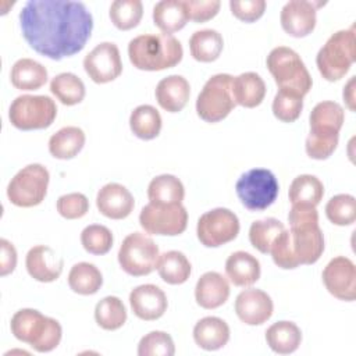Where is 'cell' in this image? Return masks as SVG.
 <instances>
[{
	"label": "cell",
	"instance_id": "obj_1",
	"mask_svg": "<svg viewBox=\"0 0 356 356\" xmlns=\"http://www.w3.org/2000/svg\"><path fill=\"white\" fill-rule=\"evenodd\" d=\"M19 26L36 53L58 61L85 47L93 17L82 1L29 0L19 13Z\"/></svg>",
	"mask_w": 356,
	"mask_h": 356
},
{
	"label": "cell",
	"instance_id": "obj_2",
	"mask_svg": "<svg viewBox=\"0 0 356 356\" xmlns=\"http://www.w3.org/2000/svg\"><path fill=\"white\" fill-rule=\"evenodd\" d=\"M128 56L138 70L161 71L175 67L182 60L184 49L172 35L145 33L129 42Z\"/></svg>",
	"mask_w": 356,
	"mask_h": 356
},
{
	"label": "cell",
	"instance_id": "obj_3",
	"mask_svg": "<svg viewBox=\"0 0 356 356\" xmlns=\"http://www.w3.org/2000/svg\"><path fill=\"white\" fill-rule=\"evenodd\" d=\"M11 334L28 343L39 353L56 349L63 337V328L56 318L47 317L35 309H21L14 313L10 323Z\"/></svg>",
	"mask_w": 356,
	"mask_h": 356
},
{
	"label": "cell",
	"instance_id": "obj_4",
	"mask_svg": "<svg viewBox=\"0 0 356 356\" xmlns=\"http://www.w3.org/2000/svg\"><path fill=\"white\" fill-rule=\"evenodd\" d=\"M266 64L280 90L292 92L303 97L312 89V76L293 49L286 46L274 47L268 53Z\"/></svg>",
	"mask_w": 356,
	"mask_h": 356
},
{
	"label": "cell",
	"instance_id": "obj_5",
	"mask_svg": "<svg viewBox=\"0 0 356 356\" xmlns=\"http://www.w3.org/2000/svg\"><path fill=\"white\" fill-rule=\"evenodd\" d=\"M356 58L355 29H342L332 33L318 50L316 64L324 79L334 82L346 75Z\"/></svg>",
	"mask_w": 356,
	"mask_h": 356
},
{
	"label": "cell",
	"instance_id": "obj_6",
	"mask_svg": "<svg viewBox=\"0 0 356 356\" xmlns=\"http://www.w3.org/2000/svg\"><path fill=\"white\" fill-rule=\"evenodd\" d=\"M57 115V107L51 97L44 95H21L8 108L13 127L21 131L49 128Z\"/></svg>",
	"mask_w": 356,
	"mask_h": 356
},
{
	"label": "cell",
	"instance_id": "obj_7",
	"mask_svg": "<svg viewBox=\"0 0 356 356\" xmlns=\"http://www.w3.org/2000/svg\"><path fill=\"white\" fill-rule=\"evenodd\" d=\"M235 191L241 203L248 210L261 211L275 202L280 185L270 170L252 168L238 178Z\"/></svg>",
	"mask_w": 356,
	"mask_h": 356
},
{
	"label": "cell",
	"instance_id": "obj_8",
	"mask_svg": "<svg viewBox=\"0 0 356 356\" xmlns=\"http://www.w3.org/2000/svg\"><path fill=\"white\" fill-rule=\"evenodd\" d=\"M50 174L42 164H28L8 182L7 197L18 207H33L43 202L47 193Z\"/></svg>",
	"mask_w": 356,
	"mask_h": 356
},
{
	"label": "cell",
	"instance_id": "obj_9",
	"mask_svg": "<svg viewBox=\"0 0 356 356\" xmlns=\"http://www.w3.org/2000/svg\"><path fill=\"white\" fill-rule=\"evenodd\" d=\"M159 257V246L150 236L142 232L127 235L118 250L121 268L132 277L149 275L157 267Z\"/></svg>",
	"mask_w": 356,
	"mask_h": 356
},
{
	"label": "cell",
	"instance_id": "obj_10",
	"mask_svg": "<svg viewBox=\"0 0 356 356\" xmlns=\"http://www.w3.org/2000/svg\"><path fill=\"white\" fill-rule=\"evenodd\" d=\"M232 75L216 74L207 79L196 99V113L206 122L224 120L236 106L231 93Z\"/></svg>",
	"mask_w": 356,
	"mask_h": 356
},
{
	"label": "cell",
	"instance_id": "obj_11",
	"mask_svg": "<svg viewBox=\"0 0 356 356\" xmlns=\"http://www.w3.org/2000/svg\"><path fill=\"white\" fill-rule=\"evenodd\" d=\"M239 220L234 211L217 207L200 216L196 234L200 243L206 248H218L234 241L239 234Z\"/></svg>",
	"mask_w": 356,
	"mask_h": 356
},
{
	"label": "cell",
	"instance_id": "obj_12",
	"mask_svg": "<svg viewBox=\"0 0 356 356\" xmlns=\"http://www.w3.org/2000/svg\"><path fill=\"white\" fill-rule=\"evenodd\" d=\"M140 227L152 235L175 236L182 234L188 225V211L178 204L147 203L139 214Z\"/></svg>",
	"mask_w": 356,
	"mask_h": 356
},
{
	"label": "cell",
	"instance_id": "obj_13",
	"mask_svg": "<svg viewBox=\"0 0 356 356\" xmlns=\"http://www.w3.org/2000/svg\"><path fill=\"white\" fill-rule=\"evenodd\" d=\"M83 68L96 83H107L122 72V61L115 43L102 42L95 46L83 58Z\"/></svg>",
	"mask_w": 356,
	"mask_h": 356
},
{
	"label": "cell",
	"instance_id": "obj_14",
	"mask_svg": "<svg viewBox=\"0 0 356 356\" xmlns=\"http://www.w3.org/2000/svg\"><path fill=\"white\" fill-rule=\"evenodd\" d=\"M323 282L327 291L337 299L353 302L356 298V267L345 257L337 256L323 270Z\"/></svg>",
	"mask_w": 356,
	"mask_h": 356
},
{
	"label": "cell",
	"instance_id": "obj_15",
	"mask_svg": "<svg viewBox=\"0 0 356 356\" xmlns=\"http://www.w3.org/2000/svg\"><path fill=\"white\" fill-rule=\"evenodd\" d=\"M289 241L292 252L300 264L316 263L324 252V235L318 222H305L291 225Z\"/></svg>",
	"mask_w": 356,
	"mask_h": 356
},
{
	"label": "cell",
	"instance_id": "obj_16",
	"mask_svg": "<svg viewBox=\"0 0 356 356\" xmlns=\"http://www.w3.org/2000/svg\"><path fill=\"white\" fill-rule=\"evenodd\" d=\"M321 3L306 0L288 1L280 15L282 29L293 38H305L313 32L316 26V11Z\"/></svg>",
	"mask_w": 356,
	"mask_h": 356
},
{
	"label": "cell",
	"instance_id": "obj_17",
	"mask_svg": "<svg viewBox=\"0 0 356 356\" xmlns=\"http://www.w3.org/2000/svg\"><path fill=\"white\" fill-rule=\"evenodd\" d=\"M274 305L268 293L261 289L249 288L235 299V313L248 325H260L273 316Z\"/></svg>",
	"mask_w": 356,
	"mask_h": 356
},
{
	"label": "cell",
	"instance_id": "obj_18",
	"mask_svg": "<svg viewBox=\"0 0 356 356\" xmlns=\"http://www.w3.org/2000/svg\"><path fill=\"white\" fill-rule=\"evenodd\" d=\"M129 305L138 318L153 321L165 313L168 300L161 288L153 284H143L131 291Z\"/></svg>",
	"mask_w": 356,
	"mask_h": 356
},
{
	"label": "cell",
	"instance_id": "obj_19",
	"mask_svg": "<svg viewBox=\"0 0 356 356\" xmlns=\"http://www.w3.org/2000/svg\"><path fill=\"white\" fill-rule=\"evenodd\" d=\"M28 274L39 282L56 281L64 267V260L46 245H38L29 249L25 257Z\"/></svg>",
	"mask_w": 356,
	"mask_h": 356
},
{
	"label": "cell",
	"instance_id": "obj_20",
	"mask_svg": "<svg viewBox=\"0 0 356 356\" xmlns=\"http://www.w3.org/2000/svg\"><path fill=\"white\" fill-rule=\"evenodd\" d=\"M99 211L111 220L127 218L135 206L132 193L121 184L110 182L102 186L96 196Z\"/></svg>",
	"mask_w": 356,
	"mask_h": 356
},
{
	"label": "cell",
	"instance_id": "obj_21",
	"mask_svg": "<svg viewBox=\"0 0 356 356\" xmlns=\"http://www.w3.org/2000/svg\"><path fill=\"white\" fill-rule=\"evenodd\" d=\"M229 298L228 280L217 271H207L196 282V303L207 310L222 306Z\"/></svg>",
	"mask_w": 356,
	"mask_h": 356
},
{
	"label": "cell",
	"instance_id": "obj_22",
	"mask_svg": "<svg viewBox=\"0 0 356 356\" xmlns=\"http://www.w3.org/2000/svg\"><path fill=\"white\" fill-rule=\"evenodd\" d=\"M154 95L163 110L168 113H178L189 100L191 86L182 75H170L157 83Z\"/></svg>",
	"mask_w": 356,
	"mask_h": 356
},
{
	"label": "cell",
	"instance_id": "obj_23",
	"mask_svg": "<svg viewBox=\"0 0 356 356\" xmlns=\"http://www.w3.org/2000/svg\"><path fill=\"white\" fill-rule=\"evenodd\" d=\"M193 339L204 350H218L229 341V327L220 317H203L193 327Z\"/></svg>",
	"mask_w": 356,
	"mask_h": 356
},
{
	"label": "cell",
	"instance_id": "obj_24",
	"mask_svg": "<svg viewBox=\"0 0 356 356\" xmlns=\"http://www.w3.org/2000/svg\"><path fill=\"white\" fill-rule=\"evenodd\" d=\"M231 93L235 104L246 108L257 107L266 96V83L256 72H243L232 76Z\"/></svg>",
	"mask_w": 356,
	"mask_h": 356
},
{
	"label": "cell",
	"instance_id": "obj_25",
	"mask_svg": "<svg viewBox=\"0 0 356 356\" xmlns=\"http://www.w3.org/2000/svg\"><path fill=\"white\" fill-rule=\"evenodd\" d=\"M225 274L235 286H250L260 278V263L253 254L238 250L228 256Z\"/></svg>",
	"mask_w": 356,
	"mask_h": 356
},
{
	"label": "cell",
	"instance_id": "obj_26",
	"mask_svg": "<svg viewBox=\"0 0 356 356\" xmlns=\"http://www.w3.org/2000/svg\"><path fill=\"white\" fill-rule=\"evenodd\" d=\"M189 21L184 0H161L153 7L154 25L167 35L182 29Z\"/></svg>",
	"mask_w": 356,
	"mask_h": 356
},
{
	"label": "cell",
	"instance_id": "obj_27",
	"mask_svg": "<svg viewBox=\"0 0 356 356\" xmlns=\"http://www.w3.org/2000/svg\"><path fill=\"white\" fill-rule=\"evenodd\" d=\"M266 341L270 349L278 355L293 353L300 342V328L292 321H277L266 330Z\"/></svg>",
	"mask_w": 356,
	"mask_h": 356
},
{
	"label": "cell",
	"instance_id": "obj_28",
	"mask_svg": "<svg viewBox=\"0 0 356 356\" xmlns=\"http://www.w3.org/2000/svg\"><path fill=\"white\" fill-rule=\"evenodd\" d=\"M10 79L19 90H36L47 82V70L32 58H19L11 67Z\"/></svg>",
	"mask_w": 356,
	"mask_h": 356
},
{
	"label": "cell",
	"instance_id": "obj_29",
	"mask_svg": "<svg viewBox=\"0 0 356 356\" xmlns=\"http://www.w3.org/2000/svg\"><path fill=\"white\" fill-rule=\"evenodd\" d=\"M85 132L78 127H64L49 139V152L54 159H74L85 146Z\"/></svg>",
	"mask_w": 356,
	"mask_h": 356
},
{
	"label": "cell",
	"instance_id": "obj_30",
	"mask_svg": "<svg viewBox=\"0 0 356 356\" xmlns=\"http://www.w3.org/2000/svg\"><path fill=\"white\" fill-rule=\"evenodd\" d=\"M185 188L182 182L171 174L154 177L147 186V197L154 204H178L182 203Z\"/></svg>",
	"mask_w": 356,
	"mask_h": 356
},
{
	"label": "cell",
	"instance_id": "obj_31",
	"mask_svg": "<svg viewBox=\"0 0 356 356\" xmlns=\"http://www.w3.org/2000/svg\"><path fill=\"white\" fill-rule=\"evenodd\" d=\"M222 36L216 29L196 31L189 39L191 54L200 63H211L217 60L222 51Z\"/></svg>",
	"mask_w": 356,
	"mask_h": 356
},
{
	"label": "cell",
	"instance_id": "obj_32",
	"mask_svg": "<svg viewBox=\"0 0 356 356\" xmlns=\"http://www.w3.org/2000/svg\"><path fill=\"white\" fill-rule=\"evenodd\" d=\"M156 268L160 278L171 285L186 282L192 270L188 257L179 250H168L160 254Z\"/></svg>",
	"mask_w": 356,
	"mask_h": 356
},
{
	"label": "cell",
	"instance_id": "obj_33",
	"mask_svg": "<svg viewBox=\"0 0 356 356\" xmlns=\"http://www.w3.org/2000/svg\"><path fill=\"white\" fill-rule=\"evenodd\" d=\"M345 120V113L341 104L331 100H324L317 103L309 117L310 131L321 132H337L342 128Z\"/></svg>",
	"mask_w": 356,
	"mask_h": 356
},
{
	"label": "cell",
	"instance_id": "obj_34",
	"mask_svg": "<svg viewBox=\"0 0 356 356\" xmlns=\"http://www.w3.org/2000/svg\"><path fill=\"white\" fill-rule=\"evenodd\" d=\"M161 115L150 104H140L129 115V127L132 134L143 140L159 136L161 131Z\"/></svg>",
	"mask_w": 356,
	"mask_h": 356
},
{
	"label": "cell",
	"instance_id": "obj_35",
	"mask_svg": "<svg viewBox=\"0 0 356 356\" xmlns=\"http://www.w3.org/2000/svg\"><path fill=\"white\" fill-rule=\"evenodd\" d=\"M288 196L292 204L317 206L324 196V185L316 175L302 174L291 182Z\"/></svg>",
	"mask_w": 356,
	"mask_h": 356
},
{
	"label": "cell",
	"instance_id": "obj_36",
	"mask_svg": "<svg viewBox=\"0 0 356 356\" xmlns=\"http://www.w3.org/2000/svg\"><path fill=\"white\" fill-rule=\"evenodd\" d=\"M70 288L79 295H93L103 285V275L100 270L88 261L76 263L68 273Z\"/></svg>",
	"mask_w": 356,
	"mask_h": 356
},
{
	"label": "cell",
	"instance_id": "obj_37",
	"mask_svg": "<svg viewBox=\"0 0 356 356\" xmlns=\"http://www.w3.org/2000/svg\"><path fill=\"white\" fill-rule=\"evenodd\" d=\"M50 92L65 106H75L85 97L83 81L72 72H61L50 82Z\"/></svg>",
	"mask_w": 356,
	"mask_h": 356
},
{
	"label": "cell",
	"instance_id": "obj_38",
	"mask_svg": "<svg viewBox=\"0 0 356 356\" xmlns=\"http://www.w3.org/2000/svg\"><path fill=\"white\" fill-rule=\"evenodd\" d=\"M95 320L106 331H115L127 321V309L117 296H106L95 307Z\"/></svg>",
	"mask_w": 356,
	"mask_h": 356
},
{
	"label": "cell",
	"instance_id": "obj_39",
	"mask_svg": "<svg viewBox=\"0 0 356 356\" xmlns=\"http://www.w3.org/2000/svg\"><path fill=\"white\" fill-rule=\"evenodd\" d=\"M284 224L273 217L253 221L249 228V241L260 253H270V248L277 235L284 231Z\"/></svg>",
	"mask_w": 356,
	"mask_h": 356
},
{
	"label": "cell",
	"instance_id": "obj_40",
	"mask_svg": "<svg viewBox=\"0 0 356 356\" xmlns=\"http://www.w3.org/2000/svg\"><path fill=\"white\" fill-rule=\"evenodd\" d=\"M108 14L115 28L129 31L140 22L143 6L139 0H115L111 3Z\"/></svg>",
	"mask_w": 356,
	"mask_h": 356
},
{
	"label": "cell",
	"instance_id": "obj_41",
	"mask_svg": "<svg viewBox=\"0 0 356 356\" xmlns=\"http://www.w3.org/2000/svg\"><path fill=\"white\" fill-rule=\"evenodd\" d=\"M325 216L335 225H352L356 220V199L348 193L332 196L325 204Z\"/></svg>",
	"mask_w": 356,
	"mask_h": 356
},
{
	"label": "cell",
	"instance_id": "obj_42",
	"mask_svg": "<svg viewBox=\"0 0 356 356\" xmlns=\"http://www.w3.org/2000/svg\"><path fill=\"white\" fill-rule=\"evenodd\" d=\"M113 241L111 231L100 224H90L81 232V243L90 254L102 256L108 253L113 248Z\"/></svg>",
	"mask_w": 356,
	"mask_h": 356
},
{
	"label": "cell",
	"instance_id": "obj_43",
	"mask_svg": "<svg viewBox=\"0 0 356 356\" xmlns=\"http://www.w3.org/2000/svg\"><path fill=\"white\" fill-rule=\"evenodd\" d=\"M338 139H339V135L337 132L310 131L305 143L306 153L310 159L325 160L337 149Z\"/></svg>",
	"mask_w": 356,
	"mask_h": 356
},
{
	"label": "cell",
	"instance_id": "obj_44",
	"mask_svg": "<svg viewBox=\"0 0 356 356\" xmlns=\"http://www.w3.org/2000/svg\"><path fill=\"white\" fill-rule=\"evenodd\" d=\"M303 110V97L286 92L278 90L273 100V114L282 122H293L299 118Z\"/></svg>",
	"mask_w": 356,
	"mask_h": 356
},
{
	"label": "cell",
	"instance_id": "obj_45",
	"mask_svg": "<svg viewBox=\"0 0 356 356\" xmlns=\"http://www.w3.org/2000/svg\"><path fill=\"white\" fill-rule=\"evenodd\" d=\"M174 353V341L164 331H152L142 337L138 343L139 356H172Z\"/></svg>",
	"mask_w": 356,
	"mask_h": 356
},
{
	"label": "cell",
	"instance_id": "obj_46",
	"mask_svg": "<svg viewBox=\"0 0 356 356\" xmlns=\"http://www.w3.org/2000/svg\"><path fill=\"white\" fill-rule=\"evenodd\" d=\"M270 254L273 257V261L284 270H292L299 266V263L292 252L288 229H284L277 235V238L274 239V242L270 248Z\"/></svg>",
	"mask_w": 356,
	"mask_h": 356
},
{
	"label": "cell",
	"instance_id": "obj_47",
	"mask_svg": "<svg viewBox=\"0 0 356 356\" xmlns=\"http://www.w3.org/2000/svg\"><path fill=\"white\" fill-rule=\"evenodd\" d=\"M56 207L61 217L67 220H76L89 211V200L83 193L72 192L60 196Z\"/></svg>",
	"mask_w": 356,
	"mask_h": 356
},
{
	"label": "cell",
	"instance_id": "obj_48",
	"mask_svg": "<svg viewBox=\"0 0 356 356\" xmlns=\"http://www.w3.org/2000/svg\"><path fill=\"white\" fill-rule=\"evenodd\" d=\"M231 13L243 22H254L259 19L266 10L264 0H231L229 1Z\"/></svg>",
	"mask_w": 356,
	"mask_h": 356
},
{
	"label": "cell",
	"instance_id": "obj_49",
	"mask_svg": "<svg viewBox=\"0 0 356 356\" xmlns=\"http://www.w3.org/2000/svg\"><path fill=\"white\" fill-rule=\"evenodd\" d=\"M189 19L195 22H206L217 15L221 3L218 0H184Z\"/></svg>",
	"mask_w": 356,
	"mask_h": 356
},
{
	"label": "cell",
	"instance_id": "obj_50",
	"mask_svg": "<svg viewBox=\"0 0 356 356\" xmlns=\"http://www.w3.org/2000/svg\"><path fill=\"white\" fill-rule=\"evenodd\" d=\"M289 225L305 224V222H318V213L316 206L310 204H292L288 214Z\"/></svg>",
	"mask_w": 356,
	"mask_h": 356
},
{
	"label": "cell",
	"instance_id": "obj_51",
	"mask_svg": "<svg viewBox=\"0 0 356 356\" xmlns=\"http://www.w3.org/2000/svg\"><path fill=\"white\" fill-rule=\"evenodd\" d=\"M0 249H1L0 275L4 277L7 274L13 273L17 266V250H15L14 245L4 238L0 239Z\"/></svg>",
	"mask_w": 356,
	"mask_h": 356
},
{
	"label": "cell",
	"instance_id": "obj_52",
	"mask_svg": "<svg viewBox=\"0 0 356 356\" xmlns=\"http://www.w3.org/2000/svg\"><path fill=\"white\" fill-rule=\"evenodd\" d=\"M343 100L346 102L349 110H355V76H352L349 79V82L346 83V86L343 88Z\"/></svg>",
	"mask_w": 356,
	"mask_h": 356
}]
</instances>
